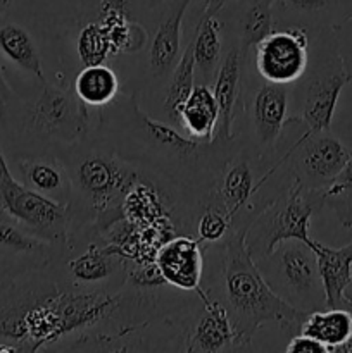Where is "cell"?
Returning a JSON list of instances; mask_svg holds the SVG:
<instances>
[{
    "mask_svg": "<svg viewBox=\"0 0 352 353\" xmlns=\"http://www.w3.org/2000/svg\"><path fill=\"white\" fill-rule=\"evenodd\" d=\"M255 265L269 288L293 309L309 314L326 307L316 254L309 245L286 240Z\"/></svg>",
    "mask_w": 352,
    "mask_h": 353,
    "instance_id": "cell-9",
    "label": "cell"
},
{
    "mask_svg": "<svg viewBox=\"0 0 352 353\" xmlns=\"http://www.w3.org/2000/svg\"><path fill=\"white\" fill-rule=\"evenodd\" d=\"M95 110L97 124L90 134L168 186L193 226L197 210L213 192L238 137L195 140L175 124L148 116L138 103V92H119L109 105Z\"/></svg>",
    "mask_w": 352,
    "mask_h": 353,
    "instance_id": "cell-1",
    "label": "cell"
},
{
    "mask_svg": "<svg viewBox=\"0 0 352 353\" xmlns=\"http://www.w3.org/2000/svg\"><path fill=\"white\" fill-rule=\"evenodd\" d=\"M345 300H347L349 305L352 307V279H351V283H349L347 290H345Z\"/></svg>",
    "mask_w": 352,
    "mask_h": 353,
    "instance_id": "cell-39",
    "label": "cell"
},
{
    "mask_svg": "<svg viewBox=\"0 0 352 353\" xmlns=\"http://www.w3.org/2000/svg\"><path fill=\"white\" fill-rule=\"evenodd\" d=\"M92 112L71 90L40 83L33 99L17 95L0 126L7 155L33 154L68 147L92 130Z\"/></svg>",
    "mask_w": 352,
    "mask_h": 353,
    "instance_id": "cell-4",
    "label": "cell"
},
{
    "mask_svg": "<svg viewBox=\"0 0 352 353\" xmlns=\"http://www.w3.org/2000/svg\"><path fill=\"white\" fill-rule=\"evenodd\" d=\"M223 24L217 17V10L204 6L202 14L195 24L192 34L193 61H195V78L199 76L204 85L213 86L221 61H223Z\"/></svg>",
    "mask_w": 352,
    "mask_h": 353,
    "instance_id": "cell-21",
    "label": "cell"
},
{
    "mask_svg": "<svg viewBox=\"0 0 352 353\" xmlns=\"http://www.w3.org/2000/svg\"><path fill=\"white\" fill-rule=\"evenodd\" d=\"M16 93L10 88L9 81L6 78V69H3L2 61H0V126L6 123L7 116H9V110L12 107L14 100H16Z\"/></svg>",
    "mask_w": 352,
    "mask_h": 353,
    "instance_id": "cell-33",
    "label": "cell"
},
{
    "mask_svg": "<svg viewBox=\"0 0 352 353\" xmlns=\"http://www.w3.org/2000/svg\"><path fill=\"white\" fill-rule=\"evenodd\" d=\"M217 17L223 37L235 41L245 59L275 30V0H228Z\"/></svg>",
    "mask_w": 352,
    "mask_h": 353,
    "instance_id": "cell-15",
    "label": "cell"
},
{
    "mask_svg": "<svg viewBox=\"0 0 352 353\" xmlns=\"http://www.w3.org/2000/svg\"><path fill=\"white\" fill-rule=\"evenodd\" d=\"M76 6H78L79 21L83 24L92 23V21L99 19L102 0H76Z\"/></svg>",
    "mask_w": 352,
    "mask_h": 353,
    "instance_id": "cell-34",
    "label": "cell"
},
{
    "mask_svg": "<svg viewBox=\"0 0 352 353\" xmlns=\"http://www.w3.org/2000/svg\"><path fill=\"white\" fill-rule=\"evenodd\" d=\"M226 2H228V0H204V6L211 7V9H214V10H217V12H219L221 7H223Z\"/></svg>",
    "mask_w": 352,
    "mask_h": 353,
    "instance_id": "cell-38",
    "label": "cell"
},
{
    "mask_svg": "<svg viewBox=\"0 0 352 353\" xmlns=\"http://www.w3.org/2000/svg\"><path fill=\"white\" fill-rule=\"evenodd\" d=\"M309 40L302 28H275L251 54L257 74L269 83L293 85L307 68Z\"/></svg>",
    "mask_w": 352,
    "mask_h": 353,
    "instance_id": "cell-11",
    "label": "cell"
},
{
    "mask_svg": "<svg viewBox=\"0 0 352 353\" xmlns=\"http://www.w3.org/2000/svg\"><path fill=\"white\" fill-rule=\"evenodd\" d=\"M324 205L330 207L345 230H352V150L340 174L321 190Z\"/></svg>",
    "mask_w": 352,
    "mask_h": 353,
    "instance_id": "cell-28",
    "label": "cell"
},
{
    "mask_svg": "<svg viewBox=\"0 0 352 353\" xmlns=\"http://www.w3.org/2000/svg\"><path fill=\"white\" fill-rule=\"evenodd\" d=\"M219 107L213 86L195 83L179 109V130L199 141H213L217 133Z\"/></svg>",
    "mask_w": 352,
    "mask_h": 353,
    "instance_id": "cell-24",
    "label": "cell"
},
{
    "mask_svg": "<svg viewBox=\"0 0 352 353\" xmlns=\"http://www.w3.org/2000/svg\"><path fill=\"white\" fill-rule=\"evenodd\" d=\"M292 86L262 79L252 64L251 55L244 59L242 93L238 116H244L242 140L261 159H275L278 140L289 119Z\"/></svg>",
    "mask_w": 352,
    "mask_h": 353,
    "instance_id": "cell-8",
    "label": "cell"
},
{
    "mask_svg": "<svg viewBox=\"0 0 352 353\" xmlns=\"http://www.w3.org/2000/svg\"><path fill=\"white\" fill-rule=\"evenodd\" d=\"M351 147L331 130L311 131L299 116H289L276 147L293 179L306 190H324L344 169Z\"/></svg>",
    "mask_w": 352,
    "mask_h": 353,
    "instance_id": "cell-7",
    "label": "cell"
},
{
    "mask_svg": "<svg viewBox=\"0 0 352 353\" xmlns=\"http://www.w3.org/2000/svg\"><path fill=\"white\" fill-rule=\"evenodd\" d=\"M242 71H244V54L235 41L226 40L223 61L213 83V92L219 107V123H217L216 138L233 140L235 121L240 109L242 93Z\"/></svg>",
    "mask_w": 352,
    "mask_h": 353,
    "instance_id": "cell-18",
    "label": "cell"
},
{
    "mask_svg": "<svg viewBox=\"0 0 352 353\" xmlns=\"http://www.w3.org/2000/svg\"><path fill=\"white\" fill-rule=\"evenodd\" d=\"M335 38H337L338 52H340L342 62L345 65L349 79L352 83V16L342 19L337 26L333 28Z\"/></svg>",
    "mask_w": 352,
    "mask_h": 353,
    "instance_id": "cell-31",
    "label": "cell"
},
{
    "mask_svg": "<svg viewBox=\"0 0 352 353\" xmlns=\"http://www.w3.org/2000/svg\"><path fill=\"white\" fill-rule=\"evenodd\" d=\"M244 234L231 231L223 241L214 243L217 259L204 265L202 279L207 296L217 300L230 316L238 352L251 350L252 338L262 324L275 323L293 336L307 316L269 288L245 247Z\"/></svg>",
    "mask_w": 352,
    "mask_h": 353,
    "instance_id": "cell-2",
    "label": "cell"
},
{
    "mask_svg": "<svg viewBox=\"0 0 352 353\" xmlns=\"http://www.w3.org/2000/svg\"><path fill=\"white\" fill-rule=\"evenodd\" d=\"M14 178L28 188L61 203H71V178L55 150L7 155Z\"/></svg>",
    "mask_w": 352,
    "mask_h": 353,
    "instance_id": "cell-14",
    "label": "cell"
},
{
    "mask_svg": "<svg viewBox=\"0 0 352 353\" xmlns=\"http://www.w3.org/2000/svg\"><path fill=\"white\" fill-rule=\"evenodd\" d=\"M110 55L109 38L99 21L85 23L78 34V57L83 65L104 64Z\"/></svg>",
    "mask_w": 352,
    "mask_h": 353,
    "instance_id": "cell-29",
    "label": "cell"
},
{
    "mask_svg": "<svg viewBox=\"0 0 352 353\" xmlns=\"http://www.w3.org/2000/svg\"><path fill=\"white\" fill-rule=\"evenodd\" d=\"M2 209L16 217L35 236L55 248L68 241L72 228L69 203L55 202L12 178L3 186Z\"/></svg>",
    "mask_w": 352,
    "mask_h": 353,
    "instance_id": "cell-10",
    "label": "cell"
},
{
    "mask_svg": "<svg viewBox=\"0 0 352 353\" xmlns=\"http://www.w3.org/2000/svg\"><path fill=\"white\" fill-rule=\"evenodd\" d=\"M352 16V0H347V17Z\"/></svg>",
    "mask_w": 352,
    "mask_h": 353,
    "instance_id": "cell-40",
    "label": "cell"
},
{
    "mask_svg": "<svg viewBox=\"0 0 352 353\" xmlns=\"http://www.w3.org/2000/svg\"><path fill=\"white\" fill-rule=\"evenodd\" d=\"M324 207L321 190H306L292 178L285 190L275 196L245 230L244 241L254 261L271 254L286 240H299L313 248L311 219Z\"/></svg>",
    "mask_w": 352,
    "mask_h": 353,
    "instance_id": "cell-6",
    "label": "cell"
},
{
    "mask_svg": "<svg viewBox=\"0 0 352 353\" xmlns=\"http://www.w3.org/2000/svg\"><path fill=\"white\" fill-rule=\"evenodd\" d=\"M14 178L12 171L9 168V161H7V154L6 148H3V138H2V131H0V209H2V192L3 186Z\"/></svg>",
    "mask_w": 352,
    "mask_h": 353,
    "instance_id": "cell-35",
    "label": "cell"
},
{
    "mask_svg": "<svg viewBox=\"0 0 352 353\" xmlns=\"http://www.w3.org/2000/svg\"><path fill=\"white\" fill-rule=\"evenodd\" d=\"M57 154L71 178V231L93 228L107 234L123 219V203L128 193L147 172L121 159L90 133L76 143L59 148Z\"/></svg>",
    "mask_w": 352,
    "mask_h": 353,
    "instance_id": "cell-3",
    "label": "cell"
},
{
    "mask_svg": "<svg viewBox=\"0 0 352 353\" xmlns=\"http://www.w3.org/2000/svg\"><path fill=\"white\" fill-rule=\"evenodd\" d=\"M166 85L164 100H162V114L164 121L179 128V109L188 99L193 85H195V61H193V40L192 37L186 40L179 55L178 64L173 69L171 76Z\"/></svg>",
    "mask_w": 352,
    "mask_h": 353,
    "instance_id": "cell-26",
    "label": "cell"
},
{
    "mask_svg": "<svg viewBox=\"0 0 352 353\" xmlns=\"http://www.w3.org/2000/svg\"><path fill=\"white\" fill-rule=\"evenodd\" d=\"M162 2H164V0H152V9H155L157 6H161Z\"/></svg>",
    "mask_w": 352,
    "mask_h": 353,
    "instance_id": "cell-41",
    "label": "cell"
},
{
    "mask_svg": "<svg viewBox=\"0 0 352 353\" xmlns=\"http://www.w3.org/2000/svg\"><path fill=\"white\" fill-rule=\"evenodd\" d=\"M55 247L28 231L16 217L0 209V262L30 271L50 262Z\"/></svg>",
    "mask_w": 352,
    "mask_h": 353,
    "instance_id": "cell-17",
    "label": "cell"
},
{
    "mask_svg": "<svg viewBox=\"0 0 352 353\" xmlns=\"http://www.w3.org/2000/svg\"><path fill=\"white\" fill-rule=\"evenodd\" d=\"M286 352L289 353H328V348L324 347L321 341L314 340V338L306 336L302 333H297L290 338L289 345H286Z\"/></svg>",
    "mask_w": 352,
    "mask_h": 353,
    "instance_id": "cell-32",
    "label": "cell"
},
{
    "mask_svg": "<svg viewBox=\"0 0 352 353\" xmlns=\"http://www.w3.org/2000/svg\"><path fill=\"white\" fill-rule=\"evenodd\" d=\"M193 230L195 238H199L204 245L219 243L231 233L230 217L213 192L200 203L193 219Z\"/></svg>",
    "mask_w": 352,
    "mask_h": 353,
    "instance_id": "cell-27",
    "label": "cell"
},
{
    "mask_svg": "<svg viewBox=\"0 0 352 353\" xmlns=\"http://www.w3.org/2000/svg\"><path fill=\"white\" fill-rule=\"evenodd\" d=\"M21 272L23 271H17V269H14V268H10V265L2 264V262H0V288H3V286H6L10 279L16 278V276L21 274Z\"/></svg>",
    "mask_w": 352,
    "mask_h": 353,
    "instance_id": "cell-36",
    "label": "cell"
},
{
    "mask_svg": "<svg viewBox=\"0 0 352 353\" xmlns=\"http://www.w3.org/2000/svg\"><path fill=\"white\" fill-rule=\"evenodd\" d=\"M206 247L199 238L192 234H178L162 241L155 252V265L168 286L182 292L200 295L204 293V265H206Z\"/></svg>",
    "mask_w": 352,
    "mask_h": 353,
    "instance_id": "cell-13",
    "label": "cell"
},
{
    "mask_svg": "<svg viewBox=\"0 0 352 353\" xmlns=\"http://www.w3.org/2000/svg\"><path fill=\"white\" fill-rule=\"evenodd\" d=\"M299 333L321 341L328 352H351L352 307H324L309 312Z\"/></svg>",
    "mask_w": 352,
    "mask_h": 353,
    "instance_id": "cell-23",
    "label": "cell"
},
{
    "mask_svg": "<svg viewBox=\"0 0 352 353\" xmlns=\"http://www.w3.org/2000/svg\"><path fill=\"white\" fill-rule=\"evenodd\" d=\"M349 83L333 28L313 33L306 71L290 85V99L297 109L293 116H299L311 131L331 130L338 99Z\"/></svg>",
    "mask_w": 352,
    "mask_h": 353,
    "instance_id": "cell-5",
    "label": "cell"
},
{
    "mask_svg": "<svg viewBox=\"0 0 352 353\" xmlns=\"http://www.w3.org/2000/svg\"><path fill=\"white\" fill-rule=\"evenodd\" d=\"M199 314L190 316L186 324L183 350L185 352H238L237 336L231 326L226 309L217 300L207 296L204 292L199 295Z\"/></svg>",
    "mask_w": 352,
    "mask_h": 353,
    "instance_id": "cell-16",
    "label": "cell"
},
{
    "mask_svg": "<svg viewBox=\"0 0 352 353\" xmlns=\"http://www.w3.org/2000/svg\"><path fill=\"white\" fill-rule=\"evenodd\" d=\"M192 0H164L155 7L157 21L154 33L148 34L147 68L155 83L164 85L182 55V24Z\"/></svg>",
    "mask_w": 352,
    "mask_h": 353,
    "instance_id": "cell-12",
    "label": "cell"
},
{
    "mask_svg": "<svg viewBox=\"0 0 352 353\" xmlns=\"http://www.w3.org/2000/svg\"><path fill=\"white\" fill-rule=\"evenodd\" d=\"M313 250L326 295V307H351L345 300V290L352 279V241L340 248L314 241Z\"/></svg>",
    "mask_w": 352,
    "mask_h": 353,
    "instance_id": "cell-22",
    "label": "cell"
},
{
    "mask_svg": "<svg viewBox=\"0 0 352 353\" xmlns=\"http://www.w3.org/2000/svg\"><path fill=\"white\" fill-rule=\"evenodd\" d=\"M75 95L88 109H102L109 105L121 92V83L116 71L106 64L83 65L72 86Z\"/></svg>",
    "mask_w": 352,
    "mask_h": 353,
    "instance_id": "cell-25",
    "label": "cell"
},
{
    "mask_svg": "<svg viewBox=\"0 0 352 353\" xmlns=\"http://www.w3.org/2000/svg\"><path fill=\"white\" fill-rule=\"evenodd\" d=\"M16 0H0V16H7L12 10Z\"/></svg>",
    "mask_w": 352,
    "mask_h": 353,
    "instance_id": "cell-37",
    "label": "cell"
},
{
    "mask_svg": "<svg viewBox=\"0 0 352 353\" xmlns=\"http://www.w3.org/2000/svg\"><path fill=\"white\" fill-rule=\"evenodd\" d=\"M0 61L28 74L37 83L47 81L33 34L21 23L10 19L9 14L0 16Z\"/></svg>",
    "mask_w": 352,
    "mask_h": 353,
    "instance_id": "cell-20",
    "label": "cell"
},
{
    "mask_svg": "<svg viewBox=\"0 0 352 353\" xmlns=\"http://www.w3.org/2000/svg\"><path fill=\"white\" fill-rule=\"evenodd\" d=\"M347 17V0H275V28H302L313 34Z\"/></svg>",
    "mask_w": 352,
    "mask_h": 353,
    "instance_id": "cell-19",
    "label": "cell"
},
{
    "mask_svg": "<svg viewBox=\"0 0 352 353\" xmlns=\"http://www.w3.org/2000/svg\"><path fill=\"white\" fill-rule=\"evenodd\" d=\"M100 10H117L131 21L144 24L154 9H152V0H102Z\"/></svg>",
    "mask_w": 352,
    "mask_h": 353,
    "instance_id": "cell-30",
    "label": "cell"
}]
</instances>
